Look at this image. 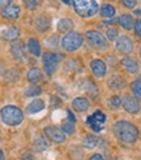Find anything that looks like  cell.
I'll use <instances>...</instances> for the list:
<instances>
[{
  "mask_svg": "<svg viewBox=\"0 0 141 160\" xmlns=\"http://www.w3.org/2000/svg\"><path fill=\"white\" fill-rule=\"evenodd\" d=\"M107 106H108L110 108H112V109H116V108L122 107V98L118 97V95H112L111 98H108Z\"/></svg>",
  "mask_w": 141,
  "mask_h": 160,
  "instance_id": "cell-33",
  "label": "cell"
},
{
  "mask_svg": "<svg viewBox=\"0 0 141 160\" xmlns=\"http://www.w3.org/2000/svg\"><path fill=\"white\" fill-rule=\"evenodd\" d=\"M122 106H123L124 111L127 112V113H129V115H137V113H140V111H141L140 103L133 97H131V95H125V97H123Z\"/></svg>",
  "mask_w": 141,
  "mask_h": 160,
  "instance_id": "cell-13",
  "label": "cell"
},
{
  "mask_svg": "<svg viewBox=\"0 0 141 160\" xmlns=\"http://www.w3.org/2000/svg\"><path fill=\"white\" fill-rule=\"evenodd\" d=\"M122 4L124 5V7H127V8H135L136 7V4H137V2H135V0H131V2H128V0H124V2H122Z\"/></svg>",
  "mask_w": 141,
  "mask_h": 160,
  "instance_id": "cell-37",
  "label": "cell"
},
{
  "mask_svg": "<svg viewBox=\"0 0 141 160\" xmlns=\"http://www.w3.org/2000/svg\"><path fill=\"white\" fill-rule=\"evenodd\" d=\"M26 79L31 85H39L41 82H43V79H44L43 72L37 67L29 68V70L26 72Z\"/></svg>",
  "mask_w": 141,
  "mask_h": 160,
  "instance_id": "cell-16",
  "label": "cell"
},
{
  "mask_svg": "<svg viewBox=\"0 0 141 160\" xmlns=\"http://www.w3.org/2000/svg\"><path fill=\"white\" fill-rule=\"evenodd\" d=\"M112 132L115 134V137L123 145H132V143H135L138 139V135H140L137 126L135 124H132L131 121H125V120L116 121L112 126Z\"/></svg>",
  "mask_w": 141,
  "mask_h": 160,
  "instance_id": "cell-1",
  "label": "cell"
},
{
  "mask_svg": "<svg viewBox=\"0 0 141 160\" xmlns=\"http://www.w3.org/2000/svg\"><path fill=\"white\" fill-rule=\"evenodd\" d=\"M7 73V68H5V64L0 60V77H4V74Z\"/></svg>",
  "mask_w": 141,
  "mask_h": 160,
  "instance_id": "cell-40",
  "label": "cell"
},
{
  "mask_svg": "<svg viewBox=\"0 0 141 160\" xmlns=\"http://www.w3.org/2000/svg\"><path fill=\"white\" fill-rule=\"evenodd\" d=\"M73 11L81 18H90L99 12V4L96 0H78L72 2Z\"/></svg>",
  "mask_w": 141,
  "mask_h": 160,
  "instance_id": "cell-3",
  "label": "cell"
},
{
  "mask_svg": "<svg viewBox=\"0 0 141 160\" xmlns=\"http://www.w3.org/2000/svg\"><path fill=\"white\" fill-rule=\"evenodd\" d=\"M90 70L96 78H103L107 72V65L102 59H93L90 61Z\"/></svg>",
  "mask_w": 141,
  "mask_h": 160,
  "instance_id": "cell-14",
  "label": "cell"
},
{
  "mask_svg": "<svg viewBox=\"0 0 141 160\" xmlns=\"http://www.w3.org/2000/svg\"><path fill=\"white\" fill-rule=\"evenodd\" d=\"M116 13V9L112 4H108V3H105L99 8V14L102 16L103 18H112Z\"/></svg>",
  "mask_w": 141,
  "mask_h": 160,
  "instance_id": "cell-24",
  "label": "cell"
},
{
  "mask_svg": "<svg viewBox=\"0 0 141 160\" xmlns=\"http://www.w3.org/2000/svg\"><path fill=\"white\" fill-rule=\"evenodd\" d=\"M125 78L120 74H112L107 79V86L111 89L112 91H120L125 87Z\"/></svg>",
  "mask_w": 141,
  "mask_h": 160,
  "instance_id": "cell-17",
  "label": "cell"
},
{
  "mask_svg": "<svg viewBox=\"0 0 141 160\" xmlns=\"http://www.w3.org/2000/svg\"><path fill=\"white\" fill-rule=\"evenodd\" d=\"M70 106H72V108L76 112H78V113H84V112H86V111L89 109L90 103H89L88 99L84 98V97H77V98H75L72 100Z\"/></svg>",
  "mask_w": 141,
  "mask_h": 160,
  "instance_id": "cell-20",
  "label": "cell"
},
{
  "mask_svg": "<svg viewBox=\"0 0 141 160\" xmlns=\"http://www.w3.org/2000/svg\"><path fill=\"white\" fill-rule=\"evenodd\" d=\"M84 41H85V38L81 33H78L76 30H72L61 37L60 46L65 52L70 53V52H76L77 50H80L84 44Z\"/></svg>",
  "mask_w": 141,
  "mask_h": 160,
  "instance_id": "cell-4",
  "label": "cell"
},
{
  "mask_svg": "<svg viewBox=\"0 0 141 160\" xmlns=\"http://www.w3.org/2000/svg\"><path fill=\"white\" fill-rule=\"evenodd\" d=\"M137 81H138V82L141 83V76H138V78H137Z\"/></svg>",
  "mask_w": 141,
  "mask_h": 160,
  "instance_id": "cell-43",
  "label": "cell"
},
{
  "mask_svg": "<svg viewBox=\"0 0 141 160\" xmlns=\"http://www.w3.org/2000/svg\"><path fill=\"white\" fill-rule=\"evenodd\" d=\"M25 115L17 106H4L0 109V120L7 126H20L24 122Z\"/></svg>",
  "mask_w": 141,
  "mask_h": 160,
  "instance_id": "cell-2",
  "label": "cell"
},
{
  "mask_svg": "<svg viewBox=\"0 0 141 160\" xmlns=\"http://www.w3.org/2000/svg\"><path fill=\"white\" fill-rule=\"evenodd\" d=\"M60 61H61V55L54 51H46L42 55V65H43L44 73L49 77H52L55 74V72L58 70Z\"/></svg>",
  "mask_w": 141,
  "mask_h": 160,
  "instance_id": "cell-6",
  "label": "cell"
},
{
  "mask_svg": "<svg viewBox=\"0 0 141 160\" xmlns=\"http://www.w3.org/2000/svg\"><path fill=\"white\" fill-rule=\"evenodd\" d=\"M84 38L86 43L89 44V47L98 51H106L108 48V42L106 39V35H103L101 31L97 30H88L85 31Z\"/></svg>",
  "mask_w": 141,
  "mask_h": 160,
  "instance_id": "cell-5",
  "label": "cell"
},
{
  "mask_svg": "<svg viewBox=\"0 0 141 160\" xmlns=\"http://www.w3.org/2000/svg\"><path fill=\"white\" fill-rule=\"evenodd\" d=\"M20 69H17V68H12V69H9V70H7V73L4 74V79L7 82H11V83H13V82H16L17 79L20 78Z\"/></svg>",
  "mask_w": 141,
  "mask_h": 160,
  "instance_id": "cell-25",
  "label": "cell"
},
{
  "mask_svg": "<svg viewBox=\"0 0 141 160\" xmlns=\"http://www.w3.org/2000/svg\"><path fill=\"white\" fill-rule=\"evenodd\" d=\"M106 122V115L102 111H96L86 118V125H88L93 132L99 133L103 130V126Z\"/></svg>",
  "mask_w": 141,
  "mask_h": 160,
  "instance_id": "cell-8",
  "label": "cell"
},
{
  "mask_svg": "<svg viewBox=\"0 0 141 160\" xmlns=\"http://www.w3.org/2000/svg\"><path fill=\"white\" fill-rule=\"evenodd\" d=\"M119 38V31L115 28H108L106 31V39L110 42H116V39Z\"/></svg>",
  "mask_w": 141,
  "mask_h": 160,
  "instance_id": "cell-35",
  "label": "cell"
},
{
  "mask_svg": "<svg viewBox=\"0 0 141 160\" xmlns=\"http://www.w3.org/2000/svg\"><path fill=\"white\" fill-rule=\"evenodd\" d=\"M135 48L133 41L128 35H120L115 42V50L122 55H131Z\"/></svg>",
  "mask_w": 141,
  "mask_h": 160,
  "instance_id": "cell-10",
  "label": "cell"
},
{
  "mask_svg": "<svg viewBox=\"0 0 141 160\" xmlns=\"http://www.w3.org/2000/svg\"><path fill=\"white\" fill-rule=\"evenodd\" d=\"M42 94V87L38 86V85H31L30 87L25 90V97H30V98H34L38 97V95Z\"/></svg>",
  "mask_w": 141,
  "mask_h": 160,
  "instance_id": "cell-30",
  "label": "cell"
},
{
  "mask_svg": "<svg viewBox=\"0 0 141 160\" xmlns=\"http://www.w3.org/2000/svg\"><path fill=\"white\" fill-rule=\"evenodd\" d=\"M85 90L86 92H88L89 95H91V97H97V94H98V87L97 85L94 83L93 81H90V79H88V81L85 82Z\"/></svg>",
  "mask_w": 141,
  "mask_h": 160,
  "instance_id": "cell-32",
  "label": "cell"
},
{
  "mask_svg": "<svg viewBox=\"0 0 141 160\" xmlns=\"http://www.w3.org/2000/svg\"><path fill=\"white\" fill-rule=\"evenodd\" d=\"M0 34H2V38L4 39V41L13 43V42H16L20 38L21 33H20V29L17 26H8V28L3 29Z\"/></svg>",
  "mask_w": 141,
  "mask_h": 160,
  "instance_id": "cell-18",
  "label": "cell"
},
{
  "mask_svg": "<svg viewBox=\"0 0 141 160\" xmlns=\"http://www.w3.org/2000/svg\"><path fill=\"white\" fill-rule=\"evenodd\" d=\"M43 134L47 138V141H50L52 143H56V145H60V143L65 142V134L63 133L61 128L56 126V125H47L43 128Z\"/></svg>",
  "mask_w": 141,
  "mask_h": 160,
  "instance_id": "cell-7",
  "label": "cell"
},
{
  "mask_svg": "<svg viewBox=\"0 0 141 160\" xmlns=\"http://www.w3.org/2000/svg\"><path fill=\"white\" fill-rule=\"evenodd\" d=\"M11 55L14 59V61L17 62H26L28 61V50H26V44L21 42V41H16L11 44L9 47Z\"/></svg>",
  "mask_w": 141,
  "mask_h": 160,
  "instance_id": "cell-9",
  "label": "cell"
},
{
  "mask_svg": "<svg viewBox=\"0 0 141 160\" xmlns=\"http://www.w3.org/2000/svg\"><path fill=\"white\" fill-rule=\"evenodd\" d=\"M133 31H135V34H136L138 38H141V18H138V20H136V21H135V26H133Z\"/></svg>",
  "mask_w": 141,
  "mask_h": 160,
  "instance_id": "cell-36",
  "label": "cell"
},
{
  "mask_svg": "<svg viewBox=\"0 0 141 160\" xmlns=\"http://www.w3.org/2000/svg\"><path fill=\"white\" fill-rule=\"evenodd\" d=\"M88 160H103V156L101 154H93Z\"/></svg>",
  "mask_w": 141,
  "mask_h": 160,
  "instance_id": "cell-41",
  "label": "cell"
},
{
  "mask_svg": "<svg viewBox=\"0 0 141 160\" xmlns=\"http://www.w3.org/2000/svg\"><path fill=\"white\" fill-rule=\"evenodd\" d=\"M116 22L119 23L123 29H125V30H132L133 26H135V20H133V16L128 14V13L120 14L119 17L116 18Z\"/></svg>",
  "mask_w": 141,
  "mask_h": 160,
  "instance_id": "cell-23",
  "label": "cell"
},
{
  "mask_svg": "<svg viewBox=\"0 0 141 160\" xmlns=\"http://www.w3.org/2000/svg\"><path fill=\"white\" fill-rule=\"evenodd\" d=\"M67 117H68V121H70V122H76V117H75V115H73V112L70 111V109H67Z\"/></svg>",
  "mask_w": 141,
  "mask_h": 160,
  "instance_id": "cell-38",
  "label": "cell"
},
{
  "mask_svg": "<svg viewBox=\"0 0 141 160\" xmlns=\"http://www.w3.org/2000/svg\"><path fill=\"white\" fill-rule=\"evenodd\" d=\"M82 145H84L85 148H94L98 145V138L96 137V135L89 134V135H86V137L84 138Z\"/></svg>",
  "mask_w": 141,
  "mask_h": 160,
  "instance_id": "cell-29",
  "label": "cell"
},
{
  "mask_svg": "<svg viewBox=\"0 0 141 160\" xmlns=\"http://www.w3.org/2000/svg\"><path fill=\"white\" fill-rule=\"evenodd\" d=\"M26 50H28V52L31 56H34V58H39V56L42 58V55H43V52H42V44H41V42H39V39L34 38V37L28 38V41H26Z\"/></svg>",
  "mask_w": 141,
  "mask_h": 160,
  "instance_id": "cell-15",
  "label": "cell"
},
{
  "mask_svg": "<svg viewBox=\"0 0 141 160\" xmlns=\"http://www.w3.org/2000/svg\"><path fill=\"white\" fill-rule=\"evenodd\" d=\"M34 147L37 151H39V152H42V151L47 150L50 147V142L47 141L44 137H37L35 141H34Z\"/></svg>",
  "mask_w": 141,
  "mask_h": 160,
  "instance_id": "cell-27",
  "label": "cell"
},
{
  "mask_svg": "<svg viewBox=\"0 0 141 160\" xmlns=\"http://www.w3.org/2000/svg\"><path fill=\"white\" fill-rule=\"evenodd\" d=\"M13 2H11V0H0V11H3L4 8H7L8 5H11Z\"/></svg>",
  "mask_w": 141,
  "mask_h": 160,
  "instance_id": "cell-39",
  "label": "cell"
},
{
  "mask_svg": "<svg viewBox=\"0 0 141 160\" xmlns=\"http://www.w3.org/2000/svg\"><path fill=\"white\" fill-rule=\"evenodd\" d=\"M61 130H63V133H64L65 135H73L76 133V126H75L73 122H70V121H68V120H67V121L63 122Z\"/></svg>",
  "mask_w": 141,
  "mask_h": 160,
  "instance_id": "cell-31",
  "label": "cell"
},
{
  "mask_svg": "<svg viewBox=\"0 0 141 160\" xmlns=\"http://www.w3.org/2000/svg\"><path fill=\"white\" fill-rule=\"evenodd\" d=\"M22 4L25 5V8L28 11L34 12V11L39 9V7L42 5V2H38V0H26V2H24Z\"/></svg>",
  "mask_w": 141,
  "mask_h": 160,
  "instance_id": "cell-34",
  "label": "cell"
},
{
  "mask_svg": "<svg viewBox=\"0 0 141 160\" xmlns=\"http://www.w3.org/2000/svg\"><path fill=\"white\" fill-rule=\"evenodd\" d=\"M33 26L37 33L44 34L51 30V18L46 14H38L33 21Z\"/></svg>",
  "mask_w": 141,
  "mask_h": 160,
  "instance_id": "cell-11",
  "label": "cell"
},
{
  "mask_svg": "<svg viewBox=\"0 0 141 160\" xmlns=\"http://www.w3.org/2000/svg\"><path fill=\"white\" fill-rule=\"evenodd\" d=\"M60 42H61V38L58 34H52L46 39V46L49 47L50 50H55L60 46Z\"/></svg>",
  "mask_w": 141,
  "mask_h": 160,
  "instance_id": "cell-26",
  "label": "cell"
},
{
  "mask_svg": "<svg viewBox=\"0 0 141 160\" xmlns=\"http://www.w3.org/2000/svg\"><path fill=\"white\" fill-rule=\"evenodd\" d=\"M131 91L133 92V98H135L138 103H141V83L137 81V79H135V81H132L131 85Z\"/></svg>",
  "mask_w": 141,
  "mask_h": 160,
  "instance_id": "cell-28",
  "label": "cell"
},
{
  "mask_svg": "<svg viewBox=\"0 0 141 160\" xmlns=\"http://www.w3.org/2000/svg\"><path fill=\"white\" fill-rule=\"evenodd\" d=\"M138 53H140V59H141V47H140V51H138Z\"/></svg>",
  "mask_w": 141,
  "mask_h": 160,
  "instance_id": "cell-44",
  "label": "cell"
},
{
  "mask_svg": "<svg viewBox=\"0 0 141 160\" xmlns=\"http://www.w3.org/2000/svg\"><path fill=\"white\" fill-rule=\"evenodd\" d=\"M44 108H46L44 100L39 99V98H35L26 106V113L28 115H35V113H38V112L43 111Z\"/></svg>",
  "mask_w": 141,
  "mask_h": 160,
  "instance_id": "cell-21",
  "label": "cell"
},
{
  "mask_svg": "<svg viewBox=\"0 0 141 160\" xmlns=\"http://www.w3.org/2000/svg\"><path fill=\"white\" fill-rule=\"evenodd\" d=\"M75 28V23L72 21V18H68V17H63L58 21V25H56V30L59 33L63 34H67L69 31H72Z\"/></svg>",
  "mask_w": 141,
  "mask_h": 160,
  "instance_id": "cell-22",
  "label": "cell"
},
{
  "mask_svg": "<svg viewBox=\"0 0 141 160\" xmlns=\"http://www.w3.org/2000/svg\"><path fill=\"white\" fill-rule=\"evenodd\" d=\"M120 64H122V67L124 68V70H125V72H128L129 74H136V73H138L140 67H138V62H137L136 59H133V58H129V56H127V58L122 59Z\"/></svg>",
  "mask_w": 141,
  "mask_h": 160,
  "instance_id": "cell-19",
  "label": "cell"
},
{
  "mask_svg": "<svg viewBox=\"0 0 141 160\" xmlns=\"http://www.w3.org/2000/svg\"><path fill=\"white\" fill-rule=\"evenodd\" d=\"M133 13H135L136 16H141V11H140V9H136V11L133 12Z\"/></svg>",
  "mask_w": 141,
  "mask_h": 160,
  "instance_id": "cell-42",
  "label": "cell"
},
{
  "mask_svg": "<svg viewBox=\"0 0 141 160\" xmlns=\"http://www.w3.org/2000/svg\"><path fill=\"white\" fill-rule=\"evenodd\" d=\"M21 7L18 4L12 3L11 5H8L7 8H4L3 11H0V16L7 20V21H17L21 16Z\"/></svg>",
  "mask_w": 141,
  "mask_h": 160,
  "instance_id": "cell-12",
  "label": "cell"
}]
</instances>
